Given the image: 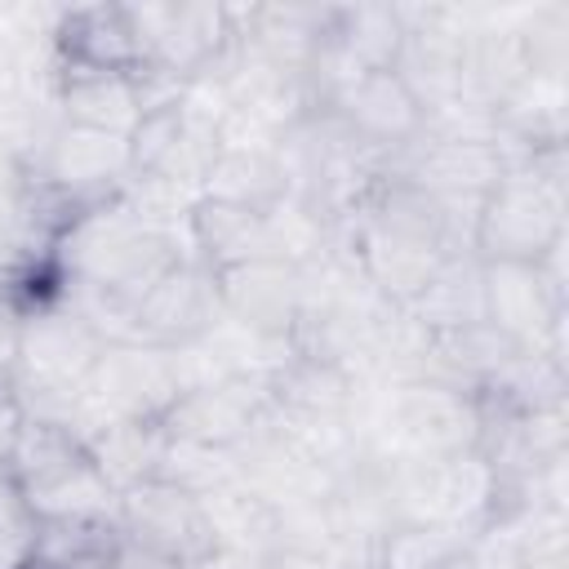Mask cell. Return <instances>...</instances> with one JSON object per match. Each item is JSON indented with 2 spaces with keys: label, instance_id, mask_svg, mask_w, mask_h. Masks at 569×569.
Returning <instances> with one entry per match:
<instances>
[{
  "label": "cell",
  "instance_id": "cell-18",
  "mask_svg": "<svg viewBox=\"0 0 569 569\" xmlns=\"http://www.w3.org/2000/svg\"><path fill=\"white\" fill-rule=\"evenodd\" d=\"M200 196L244 204L258 213H271L289 200V173L280 160V133L276 138H231L218 133V151L204 164Z\"/></svg>",
  "mask_w": 569,
  "mask_h": 569
},
{
  "label": "cell",
  "instance_id": "cell-5",
  "mask_svg": "<svg viewBox=\"0 0 569 569\" xmlns=\"http://www.w3.org/2000/svg\"><path fill=\"white\" fill-rule=\"evenodd\" d=\"M27 511L36 520L62 516H116V489L93 467L80 431L62 418L27 413L13 467H9Z\"/></svg>",
  "mask_w": 569,
  "mask_h": 569
},
{
  "label": "cell",
  "instance_id": "cell-14",
  "mask_svg": "<svg viewBox=\"0 0 569 569\" xmlns=\"http://www.w3.org/2000/svg\"><path fill=\"white\" fill-rule=\"evenodd\" d=\"M396 458H453L480 440V405L440 378H400L387 400Z\"/></svg>",
  "mask_w": 569,
  "mask_h": 569
},
{
  "label": "cell",
  "instance_id": "cell-8",
  "mask_svg": "<svg viewBox=\"0 0 569 569\" xmlns=\"http://www.w3.org/2000/svg\"><path fill=\"white\" fill-rule=\"evenodd\" d=\"M129 9L142 40V76L169 89H187L213 76L236 44L227 4L160 0V4H129Z\"/></svg>",
  "mask_w": 569,
  "mask_h": 569
},
{
  "label": "cell",
  "instance_id": "cell-1",
  "mask_svg": "<svg viewBox=\"0 0 569 569\" xmlns=\"http://www.w3.org/2000/svg\"><path fill=\"white\" fill-rule=\"evenodd\" d=\"M333 227L342 231L347 267L396 311L427 289L449 253L467 249V231L427 191L391 169H378Z\"/></svg>",
  "mask_w": 569,
  "mask_h": 569
},
{
  "label": "cell",
  "instance_id": "cell-13",
  "mask_svg": "<svg viewBox=\"0 0 569 569\" xmlns=\"http://www.w3.org/2000/svg\"><path fill=\"white\" fill-rule=\"evenodd\" d=\"M311 276L316 262H293V258H253L218 271L227 325L267 347L289 351V338L311 302Z\"/></svg>",
  "mask_w": 569,
  "mask_h": 569
},
{
  "label": "cell",
  "instance_id": "cell-10",
  "mask_svg": "<svg viewBox=\"0 0 569 569\" xmlns=\"http://www.w3.org/2000/svg\"><path fill=\"white\" fill-rule=\"evenodd\" d=\"M565 249L547 262H480L485 320L520 351L565 360Z\"/></svg>",
  "mask_w": 569,
  "mask_h": 569
},
{
  "label": "cell",
  "instance_id": "cell-23",
  "mask_svg": "<svg viewBox=\"0 0 569 569\" xmlns=\"http://www.w3.org/2000/svg\"><path fill=\"white\" fill-rule=\"evenodd\" d=\"M471 533L453 525H387L373 547V569H471Z\"/></svg>",
  "mask_w": 569,
  "mask_h": 569
},
{
  "label": "cell",
  "instance_id": "cell-26",
  "mask_svg": "<svg viewBox=\"0 0 569 569\" xmlns=\"http://www.w3.org/2000/svg\"><path fill=\"white\" fill-rule=\"evenodd\" d=\"M13 360H18V311L0 302V391L13 387Z\"/></svg>",
  "mask_w": 569,
  "mask_h": 569
},
{
  "label": "cell",
  "instance_id": "cell-12",
  "mask_svg": "<svg viewBox=\"0 0 569 569\" xmlns=\"http://www.w3.org/2000/svg\"><path fill=\"white\" fill-rule=\"evenodd\" d=\"M227 325L222 316V289L218 271L204 267L200 258H178L133 307H129V329L133 342L160 347V351H196L204 338H213Z\"/></svg>",
  "mask_w": 569,
  "mask_h": 569
},
{
  "label": "cell",
  "instance_id": "cell-7",
  "mask_svg": "<svg viewBox=\"0 0 569 569\" xmlns=\"http://www.w3.org/2000/svg\"><path fill=\"white\" fill-rule=\"evenodd\" d=\"M271 369H222L209 378H187L173 405L160 413V431L178 445H200L218 453L244 449L271 413Z\"/></svg>",
  "mask_w": 569,
  "mask_h": 569
},
{
  "label": "cell",
  "instance_id": "cell-24",
  "mask_svg": "<svg viewBox=\"0 0 569 569\" xmlns=\"http://www.w3.org/2000/svg\"><path fill=\"white\" fill-rule=\"evenodd\" d=\"M22 427H27V405L13 396V391H0V471L13 467V453H18V440H22Z\"/></svg>",
  "mask_w": 569,
  "mask_h": 569
},
{
  "label": "cell",
  "instance_id": "cell-4",
  "mask_svg": "<svg viewBox=\"0 0 569 569\" xmlns=\"http://www.w3.org/2000/svg\"><path fill=\"white\" fill-rule=\"evenodd\" d=\"M102 351L107 338L67 293L44 307H31L18 316V360L9 391L36 418H67Z\"/></svg>",
  "mask_w": 569,
  "mask_h": 569
},
{
  "label": "cell",
  "instance_id": "cell-11",
  "mask_svg": "<svg viewBox=\"0 0 569 569\" xmlns=\"http://www.w3.org/2000/svg\"><path fill=\"white\" fill-rule=\"evenodd\" d=\"M360 151H369L382 169L405 156L422 133H427V111L418 102V93L405 84V76L396 67L382 71H356L347 76L320 107Z\"/></svg>",
  "mask_w": 569,
  "mask_h": 569
},
{
  "label": "cell",
  "instance_id": "cell-25",
  "mask_svg": "<svg viewBox=\"0 0 569 569\" xmlns=\"http://www.w3.org/2000/svg\"><path fill=\"white\" fill-rule=\"evenodd\" d=\"M107 569H182V565H173V560H164V556L147 551L142 542H133V538L120 533V547H116V556H111Z\"/></svg>",
  "mask_w": 569,
  "mask_h": 569
},
{
  "label": "cell",
  "instance_id": "cell-15",
  "mask_svg": "<svg viewBox=\"0 0 569 569\" xmlns=\"http://www.w3.org/2000/svg\"><path fill=\"white\" fill-rule=\"evenodd\" d=\"M116 525L124 538L142 542L147 551H156L173 565H204L218 551V538H213L200 493H191L173 480H160V476L116 493Z\"/></svg>",
  "mask_w": 569,
  "mask_h": 569
},
{
  "label": "cell",
  "instance_id": "cell-19",
  "mask_svg": "<svg viewBox=\"0 0 569 569\" xmlns=\"http://www.w3.org/2000/svg\"><path fill=\"white\" fill-rule=\"evenodd\" d=\"M49 102L62 124L116 133V138H129V129L147 111L138 76H116V71H53Z\"/></svg>",
  "mask_w": 569,
  "mask_h": 569
},
{
  "label": "cell",
  "instance_id": "cell-3",
  "mask_svg": "<svg viewBox=\"0 0 569 569\" xmlns=\"http://www.w3.org/2000/svg\"><path fill=\"white\" fill-rule=\"evenodd\" d=\"M569 227V160L565 147L516 151L480 196L467 249L480 262H547L565 249Z\"/></svg>",
  "mask_w": 569,
  "mask_h": 569
},
{
  "label": "cell",
  "instance_id": "cell-17",
  "mask_svg": "<svg viewBox=\"0 0 569 569\" xmlns=\"http://www.w3.org/2000/svg\"><path fill=\"white\" fill-rule=\"evenodd\" d=\"M182 231H187L191 258H200L213 271H227V267H240V262H253V258H284L276 209L258 213V209H244V204L196 196L187 204Z\"/></svg>",
  "mask_w": 569,
  "mask_h": 569
},
{
  "label": "cell",
  "instance_id": "cell-16",
  "mask_svg": "<svg viewBox=\"0 0 569 569\" xmlns=\"http://www.w3.org/2000/svg\"><path fill=\"white\" fill-rule=\"evenodd\" d=\"M53 71H116L142 76V40L129 4H71L49 22Z\"/></svg>",
  "mask_w": 569,
  "mask_h": 569
},
{
  "label": "cell",
  "instance_id": "cell-6",
  "mask_svg": "<svg viewBox=\"0 0 569 569\" xmlns=\"http://www.w3.org/2000/svg\"><path fill=\"white\" fill-rule=\"evenodd\" d=\"M182 387H187V373H182L178 351H160V347H142V342H116L102 351V360L93 365L89 382L80 387V396L62 422H71L76 431L120 422V418L160 422V413L173 405V396Z\"/></svg>",
  "mask_w": 569,
  "mask_h": 569
},
{
  "label": "cell",
  "instance_id": "cell-21",
  "mask_svg": "<svg viewBox=\"0 0 569 569\" xmlns=\"http://www.w3.org/2000/svg\"><path fill=\"white\" fill-rule=\"evenodd\" d=\"M405 316L422 333H449L462 325L485 320V284H480V258L471 249H458L440 262V271L427 280V289L405 307Z\"/></svg>",
  "mask_w": 569,
  "mask_h": 569
},
{
  "label": "cell",
  "instance_id": "cell-20",
  "mask_svg": "<svg viewBox=\"0 0 569 569\" xmlns=\"http://www.w3.org/2000/svg\"><path fill=\"white\" fill-rule=\"evenodd\" d=\"M93 467L102 471V480L124 493L142 480H156L160 476V462H164V449H169V436L160 431V422H142V418H120V422H102V427H89L80 431Z\"/></svg>",
  "mask_w": 569,
  "mask_h": 569
},
{
  "label": "cell",
  "instance_id": "cell-9",
  "mask_svg": "<svg viewBox=\"0 0 569 569\" xmlns=\"http://www.w3.org/2000/svg\"><path fill=\"white\" fill-rule=\"evenodd\" d=\"M13 164L18 178L44 187L71 209H89L129 187V138L76 129L53 116L49 129L36 138V147Z\"/></svg>",
  "mask_w": 569,
  "mask_h": 569
},
{
  "label": "cell",
  "instance_id": "cell-22",
  "mask_svg": "<svg viewBox=\"0 0 569 569\" xmlns=\"http://www.w3.org/2000/svg\"><path fill=\"white\" fill-rule=\"evenodd\" d=\"M120 547L116 516H62L36 520L31 556L22 569H107Z\"/></svg>",
  "mask_w": 569,
  "mask_h": 569
},
{
  "label": "cell",
  "instance_id": "cell-2",
  "mask_svg": "<svg viewBox=\"0 0 569 569\" xmlns=\"http://www.w3.org/2000/svg\"><path fill=\"white\" fill-rule=\"evenodd\" d=\"M187 253V231L133 200L129 187L102 204L80 209L49 249L67 289L102 293L124 307H133Z\"/></svg>",
  "mask_w": 569,
  "mask_h": 569
}]
</instances>
